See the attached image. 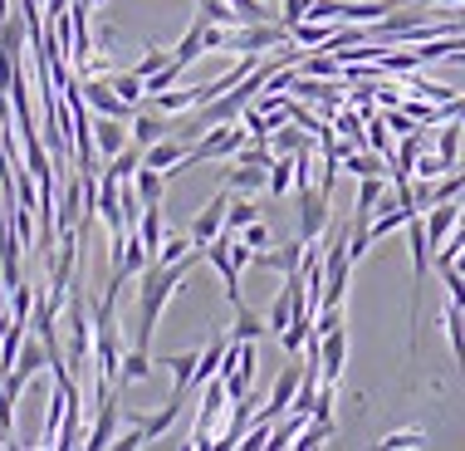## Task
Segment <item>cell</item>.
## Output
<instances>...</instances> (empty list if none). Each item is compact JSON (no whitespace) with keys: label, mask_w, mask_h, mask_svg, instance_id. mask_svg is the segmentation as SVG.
I'll return each instance as SVG.
<instances>
[{"label":"cell","mask_w":465,"mask_h":451,"mask_svg":"<svg viewBox=\"0 0 465 451\" xmlns=\"http://www.w3.org/2000/svg\"><path fill=\"white\" fill-rule=\"evenodd\" d=\"M231 407V393H225V383L221 378H211L206 383V393H201V407H196V427H192V442L186 446H216L211 442V432H216V422H221V412Z\"/></svg>","instance_id":"cell-1"},{"label":"cell","mask_w":465,"mask_h":451,"mask_svg":"<svg viewBox=\"0 0 465 451\" xmlns=\"http://www.w3.org/2000/svg\"><path fill=\"white\" fill-rule=\"evenodd\" d=\"M329 202H333V196L323 192L319 182H313V186H299V236H304V241H319V236L329 231V221H333Z\"/></svg>","instance_id":"cell-2"},{"label":"cell","mask_w":465,"mask_h":451,"mask_svg":"<svg viewBox=\"0 0 465 451\" xmlns=\"http://www.w3.org/2000/svg\"><path fill=\"white\" fill-rule=\"evenodd\" d=\"M274 45H289V25L284 20L241 25V30H231V40H225V49H245V55H260V49H274Z\"/></svg>","instance_id":"cell-3"},{"label":"cell","mask_w":465,"mask_h":451,"mask_svg":"<svg viewBox=\"0 0 465 451\" xmlns=\"http://www.w3.org/2000/svg\"><path fill=\"white\" fill-rule=\"evenodd\" d=\"M84 98H89V108L104 113V118H128V123H133V104H128L118 89H113L104 74H89V79H84Z\"/></svg>","instance_id":"cell-4"},{"label":"cell","mask_w":465,"mask_h":451,"mask_svg":"<svg viewBox=\"0 0 465 451\" xmlns=\"http://www.w3.org/2000/svg\"><path fill=\"white\" fill-rule=\"evenodd\" d=\"M113 442H118V393H113V383H98V422H94V432L84 446L104 451Z\"/></svg>","instance_id":"cell-5"},{"label":"cell","mask_w":465,"mask_h":451,"mask_svg":"<svg viewBox=\"0 0 465 451\" xmlns=\"http://www.w3.org/2000/svg\"><path fill=\"white\" fill-rule=\"evenodd\" d=\"M348 368V329H329L319 334V378L323 383H338Z\"/></svg>","instance_id":"cell-6"},{"label":"cell","mask_w":465,"mask_h":451,"mask_svg":"<svg viewBox=\"0 0 465 451\" xmlns=\"http://www.w3.org/2000/svg\"><path fill=\"white\" fill-rule=\"evenodd\" d=\"M304 256H309V241L299 236V241H284L274 250H255V266L274 270V275H294V270H304Z\"/></svg>","instance_id":"cell-7"},{"label":"cell","mask_w":465,"mask_h":451,"mask_svg":"<svg viewBox=\"0 0 465 451\" xmlns=\"http://www.w3.org/2000/svg\"><path fill=\"white\" fill-rule=\"evenodd\" d=\"M225 206H231V186H221V192L206 202V211L192 221V241H196V246H211V241L225 231Z\"/></svg>","instance_id":"cell-8"},{"label":"cell","mask_w":465,"mask_h":451,"mask_svg":"<svg viewBox=\"0 0 465 451\" xmlns=\"http://www.w3.org/2000/svg\"><path fill=\"white\" fill-rule=\"evenodd\" d=\"M299 383H304V363H289V368L274 378V393H270V407H260L265 417L280 422L289 407H294V397H299Z\"/></svg>","instance_id":"cell-9"},{"label":"cell","mask_w":465,"mask_h":451,"mask_svg":"<svg viewBox=\"0 0 465 451\" xmlns=\"http://www.w3.org/2000/svg\"><path fill=\"white\" fill-rule=\"evenodd\" d=\"M421 221H426V241L441 250L450 236H456V226H460V202H436V206H426Z\"/></svg>","instance_id":"cell-10"},{"label":"cell","mask_w":465,"mask_h":451,"mask_svg":"<svg viewBox=\"0 0 465 451\" xmlns=\"http://www.w3.org/2000/svg\"><path fill=\"white\" fill-rule=\"evenodd\" d=\"M128 143H133V137H128V118H104V113H98V123H94L98 157H118Z\"/></svg>","instance_id":"cell-11"},{"label":"cell","mask_w":465,"mask_h":451,"mask_svg":"<svg viewBox=\"0 0 465 451\" xmlns=\"http://www.w3.org/2000/svg\"><path fill=\"white\" fill-rule=\"evenodd\" d=\"M313 143H319V137H313L309 128H299L294 118H289V123H280V128L270 133V147H274V157H299V153H309Z\"/></svg>","instance_id":"cell-12"},{"label":"cell","mask_w":465,"mask_h":451,"mask_svg":"<svg viewBox=\"0 0 465 451\" xmlns=\"http://www.w3.org/2000/svg\"><path fill=\"white\" fill-rule=\"evenodd\" d=\"M167 133H172V113H162V108L133 113V143L137 147H153L157 137H167Z\"/></svg>","instance_id":"cell-13"},{"label":"cell","mask_w":465,"mask_h":451,"mask_svg":"<svg viewBox=\"0 0 465 451\" xmlns=\"http://www.w3.org/2000/svg\"><path fill=\"white\" fill-rule=\"evenodd\" d=\"M250 403H255V397H235L231 403V417H225V427H221V436H216V446H241V436H245V427L250 422H255V412H250Z\"/></svg>","instance_id":"cell-14"},{"label":"cell","mask_w":465,"mask_h":451,"mask_svg":"<svg viewBox=\"0 0 465 451\" xmlns=\"http://www.w3.org/2000/svg\"><path fill=\"white\" fill-rule=\"evenodd\" d=\"M270 182V167H255V162H231V167H225V186H231V192H260V186Z\"/></svg>","instance_id":"cell-15"},{"label":"cell","mask_w":465,"mask_h":451,"mask_svg":"<svg viewBox=\"0 0 465 451\" xmlns=\"http://www.w3.org/2000/svg\"><path fill=\"white\" fill-rule=\"evenodd\" d=\"M225 348H231V338H211L206 348H201V358H196V378L192 387H206L211 378L221 373V363H225Z\"/></svg>","instance_id":"cell-16"},{"label":"cell","mask_w":465,"mask_h":451,"mask_svg":"<svg viewBox=\"0 0 465 451\" xmlns=\"http://www.w3.org/2000/svg\"><path fill=\"white\" fill-rule=\"evenodd\" d=\"M133 186H137V196H143V206H157L162 202V192H167V172H157V167H137L133 172Z\"/></svg>","instance_id":"cell-17"},{"label":"cell","mask_w":465,"mask_h":451,"mask_svg":"<svg viewBox=\"0 0 465 451\" xmlns=\"http://www.w3.org/2000/svg\"><path fill=\"white\" fill-rule=\"evenodd\" d=\"M333 35V20H299L294 30H289V40H294L299 49H323Z\"/></svg>","instance_id":"cell-18"},{"label":"cell","mask_w":465,"mask_h":451,"mask_svg":"<svg viewBox=\"0 0 465 451\" xmlns=\"http://www.w3.org/2000/svg\"><path fill=\"white\" fill-rule=\"evenodd\" d=\"M441 319H446V338H450V354H456L460 373H465V309H460V305H450V299H446Z\"/></svg>","instance_id":"cell-19"},{"label":"cell","mask_w":465,"mask_h":451,"mask_svg":"<svg viewBox=\"0 0 465 451\" xmlns=\"http://www.w3.org/2000/svg\"><path fill=\"white\" fill-rule=\"evenodd\" d=\"M407 94L426 98V104H450V98H456V89H450V84H436V79H426L421 69H417V74H407Z\"/></svg>","instance_id":"cell-20"},{"label":"cell","mask_w":465,"mask_h":451,"mask_svg":"<svg viewBox=\"0 0 465 451\" xmlns=\"http://www.w3.org/2000/svg\"><path fill=\"white\" fill-rule=\"evenodd\" d=\"M137 241H143L147 250H162V241H167V231H162V202L157 206H143V221H137Z\"/></svg>","instance_id":"cell-21"},{"label":"cell","mask_w":465,"mask_h":451,"mask_svg":"<svg viewBox=\"0 0 465 451\" xmlns=\"http://www.w3.org/2000/svg\"><path fill=\"white\" fill-rule=\"evenodd\" d=\"M153 378V358H147V348H128L123 354V373H118V383H147Z\"/></svg>","instance_id":"cell-22"},{"label":"cell","mask_w":465,"mask_h":451,"mask_svg":"<svg viewBox=\"0 0 465 451\" xmlns=\"http://www.w3.org/2000/svg\"><path fill=\"white\" fill-rule=\"evenodd\" d=\"M265 192H270V196H289V192H294V157H274V162H270Z\"/></svg>","instance_id":"cell-23"},{"label":"cell","mask_w":465,"mask_h":451,"mask_svg":"<svg viewBox=\"0 0 465 451\" xmlns=\"http://www.w3.org/2000/svg\"><path fill=\"white\" fill-rule=\"evenodd\" d=\"M250 221H260V206L250 202V196H231V206H225V231H245Z\"/></svg>","instance_id":"cell-24"},{"label":"cell","mask_w":465,"mask_h":451,"mask_svg":"<svg viewBox=\"0 0 465 451\" xmlns=\"http://www.w3.org/2000/svg\"><path fill=\"white\" fill-rule=\"evenodd\" d=\"M280 20V10H270V0H235V25H270Z\"/></svg>","instance_id":"cell-25"},{"label":"cell","mask_w":465,"mask_h":451,"mask_svg":"<svg viewBox=\"0 0 465 451\" xmlns=\"http://www.w3.org/2000/svg\"><path fill=\"white\" fill-rule=\"evenodd\" d=\"M265 334H270V324L260 319V315H250L245 305L235 309V329H231V338H235V344H245V338H265Z\"/></svg>","instance_id":"cell-26"},{"label":"cell","mask_w":465,"mask_h":451,"mask_svg":"<svg viewBox=\"0 0 465 451\" xmlns=\"http://www.w3.org/2000/svg\"><path fill=\"white\" fill-rule=\"evenodd\" d=\"M196 20H206V25H235V5H231V0H196Z\"/></svg>","instance_id":"cell-27"},{"label":"cell","mask_w":465,"mask_h":451,"mask_svg":"<svg viewBox=\"0 0 465 451\" xmlns=\"http://www.w3.org/2000/svg\"><path fill=\"white\" fill-rule=\"evenodd\" d=\"M192 250H196V241H192V231H186V236H167V241H162V250H157L153 260H162V266H177L182 256H192Z\"/></svg>","instance_id":"cell-28"},{"label":"cell","mask_w":465,"mask_h":451,"mask_svg":"<svg viewBox=\"0 0 465 451\" xmlns=\"http://www.w3.org/2000/svg\"><path fill=\"white\" fill-rule=\"evenodd\" d=\"M137 167H143V147H137V143H128L118 157H108V172H113V177H123V182H128Z\"/></svg>","instance_id":"cell-29"},{"label":"cell","mask_w":465,"mask_h":451,"mask_svg":"<svg viewBox=\"0 0 465 451\" xmlns=\"http://www.w3.org/2000/svg\"><path fill=\"white\" fill-rule=\"evenodd\" d=\"M108 84H113V89H118L123 98H128L133 108H137V98L147 94V84H143V74H137V69H128V74H108Z\"/></svg>","instance_id":"cell-30"},{"label":"cell","mask_w":465,"mask_h":451,"mask_svg":"<svg viewBox=\"0 0 465 451\" xmlns=\"http://www.w3.org/2000/svg\"><path fill=\"white\" fill-rule=\"evenodd\" d=\"M460 133H465V123H446V128H441V137H436V153H441L446 162H450V167H460Z\"/></svg>","instance_id":"cell-31"},{"label":"cell","mask_w":465,"mask_h":451,"mask_svg":"<svg viewBox=\"0 0 465 451\" xmlns=\"http://www.w3.org/2000/svg\"><path fill=\"white\" fill-rule=\"evenodd\" d=\"M446 172H456L441 153H421L417 157V167H411V177H421V182H436V177H446Z\"/></svg>","instance_id":"cell-32"},{"label":"cell","mask_w":465,"mask_h":451,"mask_svg":"<svg viewBox=\"0 0 465 451\" xmlns=\"http://www.w3.org/2000/svg\"><path fill=\"white\" fill-rule=\"evenodd\" d=\"M377 446H382V451H411V446H426V432H417V427H407V432H387Z\"/></svg>","instance_id":"cell-33"},{"label":"cell","mask_w":465,"mask_h":451,"mask_svg":"<svg viewBox=\"0 0 465 451\" xmlns=\"http://www.w3.org/2000/svg\"><path fill=\"white\" fill-rule=\"evenodd\" d=\"M196 358H201V354H177V358H167V363H172V387H192V378H196Z\"/></svg>","instance_id":"cell-34"},{"label":"cell","mask_w":465,"mask_h":451,"mask_svg":"<svg viewBox=\"0 0 465 451\" xmlns=\"http://www.w3.org/2000/svg\"><path fill=\"white\" fill-rule=\"evenodd\" d=\"M172 65V49H157V45H147V55L137 59V74H143V79H153L157 69H167Z\"/></svg>","instance_id":"cell-35"},{"label":"cell","mask_w":465,"mask_h":451,"mask_svg":"<svg viewBox=\"0 0 465 451\" xmlns=\"http://www.w3.org/2000/svg\"><path fill=\"white\" fill-rule=\"evenodd\" d=\"M235 236H241L250 250H265V246H270V226H265V221H250L245 231H235Z\"/></svg>","instance_id":"cell-36"},{"label":"cell","mask_w":465,"mask_h":451,"mask_svg":"<svg viewBox=\"0 0 465 451\" xmlns=\"http://www.w3.org/2000/svg\"><path fill=\"white\" fill-rule=\"evenodd\" d=\"M401 104V94L392 89V84H382V79H377V108H397Z\"/></svg>","instance_id":"cell-37"},{"label":"cell","mask_w":465,"mask_h":451,"mask_svg":"<svg viewBox=\"0 0 465 451\" xmlns=\"http://www.w3.org/2000/svg\"><path fill=\"white\" fill-rule=\"evenodd\" d=\"M0 324H10V285L0 280Z\"/></svg>","instance_id":"cell-38"},{"label":"cell","mask_w":465,"mask_h":451,"mask_svg":"<svg viewBox=\"0 0 465 451\" xmlns=\"http://www.w3.org/2000/svg\"><path fill=\"white\" fill-rule=\"evenodd\" d=\"M450 266H456V270H460V275H465V246H460V250H456V260H450Z\"/></svg>","instance_id":"cell-39"},{"label":"cell","mask_w":465,"mask_h":451,"mask_svg":"<svg viewBox=\"0 0 465 451\" xmlns=\"http://www.w3.org/2000/svg\"><path fill=\"white\" fill-rule=\"evenodd\" d=\"M460 202H465V192H460Z\"/></svg>","instance_id":"cell-40"}]
</instances>
